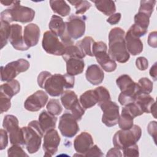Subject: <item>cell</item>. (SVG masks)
<instances>
[{
	"label": "cell",
	"mask_w": 157,
	"mask_h": 157,
	"mask_svg": "<svg viewBox=\"0 0 157 157\" xmlns=\"http://www.w3.org/2000/svg\"><path fill=\"white\" fill-rule=\"evenodd\" d=\"M124 36V31L119 27L112 28L109 34L108 53L115 61L120 63L127 62L130 58L126 48Z\"/></svg>",
	"instance_id": "obj_1"
},
{
	"label": "cell",
	"mask_w": 157,
	"mask_h": 157,
	"mask_svg": "<svg viewBox=\"0 0 157 157\" xmlns=\"http://www.w3.org/2000/svg\"><path fill=\"white\" fill-rule=\"evenodd\" d=\"M74 83V76L70 75L67 73L64 75L61 74H51L45 82L43 88L50 96L56 97L63 93L64 88H73Z\"/></svg>",
	"instance_id": "obj_2"
},
{
	"label": "cell",
	"mask_w": 157,
	"mask_h": 157,
	"mask_svg": "<svg viewBox=\"0 0 157 157\" xmlns=\"http://www.w3.org/2000/svg\"><path fill=\"white\" fill-rule=\"evenodd\" d=\"M35 16L34 10L28 7L20 5V1H16L10 8L1 13V20L11 23L18 21L22 23H29L33 20Z\"/></svg>",
	"instance_id": "obj_3"
},
{
	"label": "cell",
	"mask_w": 157,
	"mask_h": 157,
	"mask_svg": "<svg viewBox=\"0 0 157 157\" xmlns=\"http://www.w3.org/2000/svg\"><path fill=\"white\" fill-rule=\"evenodd\" d=\"M24 134L25 145L27 151L31 153H36L41 145L44 132L37 120L29 122L28 126L22 127Z\"/></svg>",
	"instance_id": "obj_4"
},
{
	"label": "cell",
	"mask_w": 157,
	"mask_h": 157,
	"mask_svg": "<svg viewBox=\"0 0 157 157\" xmlns=\"http://www.w3.org/2000/svg\"><path fill=\"white\" fill-rule=\"evenodd\" d=\"M141 135V128L137 124H134L129 129L119 130L113 137V145L120 150H123L126 147L136 144L140 139Z\"/></svg>",
	"instance_id": "obj_5"
},
{
	"label": "cell",
	"mask_w": 157,
	"mask_h": 157,
	"mask_svg": "<svg viewBox=\"0 0 157 157\" xmlns=\"http://www.w3.org/2000/svg\"><path fill=\"white\" fill-rule=\"evenodd\" d=\"M107 46L105 42L102 41L94 42L92 47L93 56L103 70L107 72H112L116 69L117 65L107 53Z\"/></svg>",
	"instance_id": "obj_6"
},
{
	"label": "cell",
	"mask_w": 157,
	"mask_h": 157,
	"mask_svg": "<svg viewBox=\"0 0 157 157\" xmlns=\"http://www.w3.org/2000/svg\"><path fill=\"white\" fill-rule=\"evenodd\" d=\"M61 101L65 109L70 110L72 115L80 121L84 115L85 109L81 105L77 94L71 90H65L61 94Z\"/></svg>",
	"instance_id": "obj_7"
},
{
	"label": "cell",
	"mask_w": 157,
	"mask_h": 157,
	"mask_svg": "<svg viewBox=\"0 0 157 157\" xmlns=\"http://www.w3.org/2000/svg\"><path fill=\"white\" fill-rule=\"evenodd\" d=\"M29 63L25 59L20 58L1 67V80L9 82L13 80L19 73L26 71L29 67Z\"/></svg>",
	"instance_id": "obj_8"
},
{
	"label": "cell",
	"mask_w": 157,
	"mask_h": 157,
	"mask_svg": "<svg viewBox=\"0 0 157 157\" xmlns=\"http://www.w3.org/2000/svg\"><path fill=\"white\" fill-rule=\"evenodd\" d=\"M42 46L47 53L56 56H63L66 50V47L58 39V37L50 31L44 33Z\"/></svg>",
	"instance_id": "obj_9"
},
{
	"label": "cell",
	"mask_w": 157,
	"mask_h": 157,
	"mask_svg": "<svg viewBox=\"0 0 157 157\" xmlns=\"http://www.w3.org/2000/svg\"><path fill=\"white\" fill-rule=\"evenodd\" d=\"M98 105L103 112L102 122L106 126L112 127L118 124L120 113L119 106L116 102L110 100L99 104Z\"/></svg>",
	"instance_id": "obj_10"
},
{
	"label": "cell",
	"mask_w": 157,
	"mask_h": 157,
	"mask_svg": "<svg viewBox=\"0 0 157 157\" xmlns=\"http://www.w3.org/2000/svg\"><path fill=\"white\" fill-rule=\"evenodd\" d=\"M77 120L70 113H65L59 118L58 129L62 136L67 138H72L79 131Z\"/></svg>",
	"instance_id": "obj_11"
},
{
	"label": "cell",
	"mask_w": 157,
	"mask_h": 157,
	"mask_svg": "<svg viewBox=\"0 0 157 157\" xmlns=\"http://www.w3.org/2000/svg\"><path fill=\"white\" fill-rule=\"evenodd\" d=\"M66 32L72 39H78L85 34V21L83 17L71 15L66 22Z\"/></svg>",
	"instance_id": "obj_12"
},
{
	"label": "cell",
	"mask_w": 157,
	"mask_h": 157,
	"mask_svg": "<svg viewBox=\"0 0 157 157\" xmlns=\"http://www.w3.org/2000/svg\"><path fill=\"white\" fill-rule=\"evenodd\" d=\"M60 140L61 138L56 129H52L45 132L42 145L44 156H52L55 155L58 151Z\"/></svg>",
	"instance_id": "obj_13"
},
{
	"label": "cell",
	"mask_w": 157,
	"mask_h": 157,
	"mask_svg": "<svg viewBox=\"0 0 157 157\" xmlns=\"http://www.w3.org/2000/svg\"><path fill=\"white\" fill-rule=\"evenodd\" d=\"M48 96L43 90H38L28 96L24 103L25 108L30 112L39 111L47 103Z\"/></svg>",
	"instance_id": "obj_14"
},
{
	"label": "cell",
	"mask_w": 157,
	"mask_h": 157,
	"mask_svg": "<svg viewBox=\"0 0 157 157\" xmlns=\"http://www.w3.org/2000/svg\"><path fill=\"white\" fill-rule=\"evenodd\" d=\"M116 83L121 93L134 96L139 95L137 84L132 80L129 75L123 74L119 76L116 80Z\"/></svg>",
	"instance_id": "obj_15"
},
{
	"label": "cell",
	"mask_w": 157,
	"mask_h": 157,
	"mask_svg": "<svg viewBox=\"0 0 157 157\" xmlns=\"http://www.w3.org/2000/svg\"><path fill=\"white\" fill-rule=\"evenodd\" d=\"M91 135L87 132H82L74 140V147L78 156H84L88 150L93 145Z\"/></svg>",
	"instance_id": "obj_16"
},
{
	"label": "cell",
	"mask_w": 157,
	"mask_h": 157,
	"mask_svg": "<svg viewBox=\"0 0 157 157\" xmlns=\"http://www.w3.org/2000/svg\"><path fill=\"white\" fill-rule=\"evenodd\" d=\"M9 40L12 47L17 50L25 51L29 49L24 41L23 34L22 33V26L18 24L11 25Z\"/></svg>",
	"instance_id": "obj_17"
},
{
	"label": "cell",
	"mask_w": 157,
	"mask_h": 157,
	"mask_svg": "<svg viewBox=\"0 0 157 157\" xmlns=\"http://www.w3.org/2000/svg\"><path fill=\"white\" fill-rule=\"evenodd\" d=\"M40 33V28L35 23H29L25 26L23 39L26 45L29 48L38 44Z\"/></svg>",
	"instance_id": "obj_18"
},
{
	"label": "cell",
	"mask_w": 157,
	"mask_h": 157,
	"mask_svg": "<svg viewBox=\"0 0 157 157\" xmlns=\"http://www.w3.org/2000/svg\"><path fill=\"white\" fill-rule=\"evenodd\" d=\"M124 40L129 53L136 56L143 51V43L140 38L134 36L129 30L125 34Z\"/></svg>",
	"instance_id": "obj_19"
},
{
	"label": "cell",
	"mask_w": 157,
	"mask_h": 157,
	"mask_svg": "<svg viewBox=\"0 0 157 157\" xmlns=\"http://www.w3.org/2000/svg\"><path fill=\"white\" fill-rule=\"evenodd\" d=\"M85 77L86 80L93 85L101 83L104 78L103 70L97 64L89 66L86 71Z\"/></svg>",
	"instance_id": "obj_20"
},
{
	"label": "cell",
	"mask_w": 157,
	"mask_h": 157,
	"mask_svg": "<svg viewBox=\"0 0 157 157\" xmlns=\"http://www.w3.org/2000/svg\"><path fill=\"white\" fill-rule=\"evenodd\" d=\"M38 121L44 133L47 131L55 129L57 121V118L50 113L48 111L44 110L39 116Z\"/></svg>",
	"instance_id": "obj_21"
},
{
	"label": "cell",
	"mask_w": 157,
	"mask_h": 157,
	"mask_svg": "<svg viewBox=\"0 0 157 157\" xmlns=\"http://www.w3.org/2000/svg\"><path fill=\"white\" fill-rule=\"evenodd\" d=\"M65 61L66 63V72L67 74L75 76L83 72L85 67V63L83 59L70 58Z\"/></svg>",
	"instance_id": "obj_22"
},
{
	"label": "cell",
	"mask_w": 157,
	"mask_h": 157,
	"mask_svg": "<svg viewBox=\"0 0 157 157\" xmlns=\"http://www.w3.org/2000/svg\"><path fill=\"white\" fill-rule=\"evenodd\" d=\"M48 27L52 33L59 37L64 34L66 30V22H64L61 17L56 15L52 16Z\"/></svg>",
	"instance_id": "obj_23"
},
{
	"label": "cell",
	"mask_w": 157,
	"mask_h": 157,
	"mask_svg": "<svg viewBox=\"0 0 157 157\" xmlns=\"http://www.w3.org/2000/svg\"><path fill=\"white\" fill-rule=\"evenodd\" d=\"M79 102L85 110L94 106L98 102V98L94 90H90L83 93L80 96Z\"/></svg>",
	"instance_id": "obj_24"
},
{
	"label": "cell",
	"mask_w": 157,
	"mask_h": 157,
	"mask_svg": "<svg viewBox=\"0 0 157 157\" xmlns=\"http://www.w3.org/2000/svg\"><path fill=\"white\" fill-rule=\"evenodd\" d=\"M20 90V85L18 80L13 79L0 86V93L12 98Z\"/></svg>",
	"instance_id": "obj_25"
},
{
	"label": "cell",
	"mask_w": 157,
	"mask_h": 157,
	"mask_svg": "<svg viewBox=\"0 0 157 157\" xmlns=\"http://www.w3.org/2000/svg\"><path fill=\"white\" fill-rule=\"evenodd\" d=\"M96 9L103 13L105 15L110 16L116 11L115 1L110 0H101L93 1Z\"/></svg>",
	"instance_id": "obj_26"
},
{
	"label": "cell",
	"mask_w": 157,
	"mask_h": 157,
	"mask_svg": "<svg viewBox=\"0 0 157 157\" xmlns=\"http://www.w3.org/2000/svg\"><path fill=\"white\" fill-rule=\"evenodd\" d=\"M50 5L53 12L61 17H66L70 14L71 7L65 1L51 0Z\"/></svg>",
	"instance_id": "obj_27"
},
{
	"label": "cell",
	"mask_w": 157,
	"mask_h": 157,
	"mask_svg": "<svg viewBox=\"0 0 157 157\" xmlns=\"http://www.w3.org/2000/svg\"><path fill=\"white\" fill-rule=\"evenodd\" d=\"M140 107L144 113H150V109L155 102V99L149 94H139L135 101Z\"/></svg>",
	"instance_id": "obj_28"
},
{
	"label": "cell",
	"mask_w": 157,
	"mask_h": 157,
	"mask_svg": "<svg viewBox=\"0 0 157 157\" xmlns=\"http://www.w3.org/2000/svg\"><path fill=\"white\" fill-rule=\"evenodd\" d=\"M95 41L93 38L90 36H86L81 40H79L76 43V45H77L82 53L86 56H94L92 52L93 45Z\"/></svg>",
	"instance_id": "obj_29"
},
{
	"label": "cell",
	"mask_w": 157,
	"mask_h": 157,
	"mask_svg": "<svg viewBox=\"0 0 157 157\" xmlns=\"http://www.w3.org/2000/svg\"><path fill=\"white\" fill-rule=\"evenodd\" d=\"M64 61L70 58H78L83 59L86 56L82 53L79 47L76 45H72L66 47L64 53L62 56Z\"/></svg>",
	"instance_id": "obj_30"
},
{
	"label": "cell",
	"mask_w": 157,
	"mask_h": 157,
	"mask_svg": "<svg viewBox=\"0 0 157 157\" xmlns=\"http://www.w3.org/2000/svg\"><path fill=\"white\" fill-rule=\"evenodd\" d=\"M18 120L13 115H7L4 117L2 126L7 132L10 133L19 128Z\"/></svg>",
	"instance_id": "obj_31"
},
{
	"label": "cell",
	"mask_w": 157,
	"mask_h": 157,
	"mask_svg": "<svg viewBox=\"0 0 157 157\" xmlns=\"http://www.w3.org/2000/svg\"><path fill=\"white\" fill-rule=\"evenodd\" d=\"M137 84L139 94H149L153 90V83L147 77L140 78Z\"/></svg>",
	"instance_id": "obj_32"
},
{
	"label": "cell",
	"mask_w": 157,
	"mask_h": 157,
	"mask_svg": "<svg viewBox=\"0 0 157 157\" xmlns=\"http://www.w3.org/2000/svg\"><path fill=\"white\" fill-rule=\"evenodd\" d=\"M10 29L11 25H10L9 23L1 20V48H2L7 44L10 34Z\"/></svg>",
	"instance_id": "obj_33"
},
{
	"label": "cell",
	"mask_w": 157,
	"mask_h": 157,
	"mask_svg": "<svg viewBox=\"0 0 157 157\" xmlns=\"http://www.w3.org/2000/svg\"><path fill=\"white\" fill-rule=\"evenodd\" d=\"M134 118L131 117L128 113L121 111V114L120 115V118L118 120V126L121 129L127 130L131 129L134 124H133Z\"/></svg>",
	"instance_id": "obj_34"
},
{
	"label": "cell",
	"mask_w": 157,
	"mask_h": 157,
	"mask_svg": "<svg viewBox=\"0 0 157 157\" xmlns=\"http://www.w3.org/2000/svg\"><path fill=\"white\" fill-rule=\"evenodd\" d=\"M10 142L12 145H25L24 134L22 128H18L16 130L9 133Z\"/></svg>",
	"instance_id": "obj_35"
},
{
	"label": "cell",
	"mask_w": 157,
	"mask_h": 157,
	"mask_svg": "<svg viewBox=\"0 0 157 157\" xmlns=\"http://www.w3.org/2000/svg\"><path fill=\"white\" fill-rule=\"evenodd\" d=\"M150 17L144 13L138 12L134 17V24L140 27L141 28L148 30V27L150 23Z\"/></svg>",
	"instance_id": "obj_36"
},
{
	"label": "cell",
	"mask_w": 157,
	"mask_h": 157,
	"mask_svg": "<svg viewBox=\"0 0 157 157\" xmlns=\"http://www.w3.org/2000/svg\"><path fill=\"white\" fill-rule=\"evenodd\" d=\"M69 2L71 4L72 6H74L76 9L75 13L76 14H83L85 13L87 10H88L91 4L88 1H82V0H73L69 1Z\"/></svg>",
	"instance_id": "obj_37"
},
{
	"label": "cell",
	"mask_w": 157,
	"mask_h": 157,
	"mask_svg": "<svg viewBox=\"0 0 157 157\" xmlns=\"http://www.w3.org/2000/svg\"><path fill=\"white\" fill-rule=\"evenodd\" d=\"M47 111L53 115H59L63 111L62 106L58 99H52L47 104Z\"/></svg>",
	"instance_id": "obj_38"
},
{
	"label": "cell",
	"mask_w": 157,
	"mask_h": 157,
	"mask_svg": "<svg viewBox=\"0 0 157 157\" xmlns=\"http://www.w3.org/2000/svg\"><path fill=\"white\" fill-rule=\"evenodd\" d=\"M121 111H124L128 114H129L131 117H132L134 118L136 117L140 116L144 113L143 111L139 107V105L136 102H132L126 105H125L123 109Z\"/></svg>",
	"instance_id": "obj_39"
},
{
	"label": "cell",
	"mask_w": 157,
	"mask_h": 157,
	"mask_svg": "<svg viewBox=\"0 0 157 157\" xmlns=\"http://www.w3.org/2000/svg\"><path fill=\"white\" fill-rule=\"evenodd\" d=\"M156 4V1L148 0V1H141L140 2V7L139 12L144 13L150 17L153 12V9Z\"/></svg>",
	"instance_id": "obj_40"
},
{
	"label": "cell",
	"mask_w": 157,
	"mask_h": 157,
	"mask_svg": "<svg viewBox=\"0 0 157 157\" xmlns=\"http://www.w3.org/2000/svg\"><path fill=\"white\" fill-rule=\"evenodd\" d=\"M94 91L98 98V104L111 100L109 91L107 90L106 88L102 86H98L94 89Z\"/></svg>",
	"instance_id": "obj_41"
},
{
	"label": "cell",
	"mask_w": 157,
	"mask_h": 157,
	"mask_svg": "<svg viewBox=\"0 0 157 157\" xmlns=\"http://www.w3.org/2000/svg\"><path fill=\"white\" fill-rule=\"evenodd\" d=\"M9 157L14 156H28L23 148L19 145H13L7 150Z\"/></svg>",
	"instance_id": "obj_42"
},
{
	"label": "cell",
	"mask_w": 157,
	"mask_h": 157,
	"mask_svg": "<svg viewBox=\"0 0 157 157\" xmlns=\"http://www.w3.org/2000/svg\"><path fill=\"white\" fill-rule=\"evenodd\" d=\"M11 98L0 93V112L2 113L9 110L11 107Z\"/></svg>",
	"instance_id": "obj_43"
},
{
	"label": "cell",
	"mask_w": 157,
	"mask_h": 157,
	"mask_svg": "<svg viewBox=\"0 0 157 157\" xmlns=\"http://www.w3.org/2000/svg\"><path fill=\"white\" fill-rule=\"evenodd\" d=\"M123 151L124 157H137L139 155V148L136 144L124 148Z\"/></svg>",
	"instance_id": "obj_44"
},
{
	"label": "cell",
	"mask_w": 157,
	"mask_h": 157,
	"mask_svg": "<svg viewBox=\"0 0 157 157\" xmlns=\"http://www.w3.org/2000/svg\"><path fill=\"white\" fill-rule=\"evenodd\" d=\"M129 31L135 36L140 38L142 36H145L147 33V30L144 29L142 28H141L140 27L138 26L137 25L133 24L130 28L129 29Z\"/></svg>",
	"instance_id": "obj_45"
},
{
	"label": "cell",
	"mask_w": 157,
	"mask_h": 157,
	"mask_svg": "<svg viewBox=\"0 0 157 157\" xmlns=\"http://www.w3.org/2000/svg\"><path fill=\"white\" fill-rule=\"evenodd\" d=\"M136 65L140 71H145L148 68V61L145 57L140 56L136 59Z\"/></svg>",
	"instance_id": "obj_46"
},
{
	"label": "cell",
	"mask_w": 157,
	"mask_h": 157,
	"mask_svg": "<svg viewBox=\"0 0 157 157\" xmlns=\"http://www.w3.org/2000/svg\"><path fill=\"white\" fill-rule=\"evenodd\" d=\"M103 153L101 149L96 145H93L88 151L83 156H102Z\"/></svg>",
	"instance_id": "obj_47"
},
{
	"label": "cell",
	"mask_w": 157,
	"mask_h": 157,
	"mask_svg": "<svg viewBox=\"0 0 157 157\" xmlns=\"http://www.w3.org/2000/svg\"><path fill=\"white\" fill-rule=\"evenodd\" d=\"M1 137H0V150H4L8 145V136L7 131L6 129H0Z\"/></svg>",
	"instance_id": "obj_48"
},
{
	"label": "cell",
	"mask_w": 157,
	"mask_h": 157,
	"mask_svg": "<svg viewBox=\"0 0 157 157\" xmlns=\"http://www.w3.org/2000/svg\"><path fill=\"white\" fill-rule=\"evenodd\" d=\"M52 74L48 72V71H42L41 72L38 77H37V83H38V85L43 88V86H44V83L46 81V80L48 78V77L51 75Z\"/></svg>",
	"instance_id": "obj_49"
},
{
	"label": "cell",
	"mask_w": 157,
	"mask_h": 157,
	"mask_svg": "<svg viewBox=\"0 0 157 157\" xmlns=\"http://www.w3.org/2000/svg\"><path fill=\"white\" fill-rule=\"evenodd\" d=\"M156 121H152L149 123L147 126V131L148 134L153 138L154 142L156 144Z\"/></svg>",
	"instance_id": "obj_50"
},
{
	"label": "cell",
	"mask_w": 157,
	"mask_h": 157,
	"mask_svg": "<svg viewBox=\"0 0 157 157\" xmlns=\"http://www.w3.org/2000/svg\"><path fill=\"white\" fill-rule=\"evenodd\" d=\"M156 31L151 32L148 37V45L153 48H156Z\"/></svg>",
	"instance_id": "obj_51"
},
{
	"label": "cell",
	"mask_w": 157,
	"mask_h": 157,
	"mask_svg": "<svg viewBox=\"0 0 157 157\" xmlns=\"http://www.w3.org/2000/svg\"><path fill=\"white\" fill-rule=\"evenodd\" d=\"M121 17V15L120 13H113L107 19V22H108L109 24L112 25H116L120 21Z\"/></svg>",
	"instance_id": "obj_52"
},
{
	"label": "cell",
	"mask_w": 157,
	"mask_h": 157,
	"mask_svg": "<svg viewBox=\"0 0 157 157\" xmlns=\"http://www.w3.org/2000/svg\"><path fill=\"white\" fill-rule=\"evenodd\" d=\"M106 156L107 157L108 156H118H118H122V154L121 153L120 149L115 147L114 148H112L108 151L106 155Z\"/></svg>",
	"instance_id": "obj_53"
},
{
	"label": "cell",
	"mask_w": 157,
	"mask_h": 157,
	"mask_svg": "<svg viewBox=\"0 0 157 157\" xmlns=\"http://www.w3.org/2000/svg\"><path fill=\"white\" fill-rule=\"evenodd\" d=\"M150 75L155 81L156 80V63H155L150 69Z\"/></svg>",
	"instance_id": "obj_54"
},
{
	"label": "cell",
	"mask_w": 157,
	"mask_h": 157,
	"mask_svg": "<svg viewBox=\"0 0 157 157\" xmlns=\"http://www.w3.org/2000/svg\"><path fill=\"white\" fill-rule=\"evenodd\" d=\"M15 1H1V3L4 6H12V5H13L15 4Z\"/></svg>",
	"instance_id": "obj_55"
}]
</instances>
